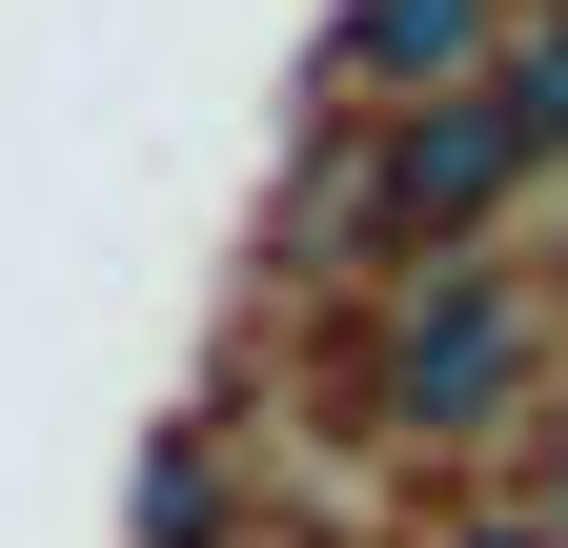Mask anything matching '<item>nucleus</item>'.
Returning a JSON list of instances; mask_svg holds the SVG:
<instances>
[{
    "instance_id": "f257e3e1",
    "label": "nucleus",
    "mask_w": 568,
    "mask_h": 548,
    "mask_svg": "<svg viewBox=\"0 0 568 548\" xmlns=\"http://www.w3.org/2000/svg\"><path fill=\"white\" fill-rule=\"evenodd\" d=\"M528 366H548V305L508 285V264H426V285L366 325V406H386L406 467L508 447V427H528Z\"/></svg>"
},
{
    "instance_id": "f03ea898",
    "label": "nucleus",
    "mask_w": 568,
    "mask_h": 548,
    "mask_svg": "<svg viewBox=\"0 0 568 548\" xmlns=\"http://www.w3.org/2000/svg\"><path fill=\"white\" fill-rule=\"evenodd\" d=\"M508 183H528L508 102H406L386 143H366V244H406V285H426V264H487Z\"/></svg>"
},
{
    "instance_id": "7ed1b4c3",
    "label": "nucleus",
    "mask_w": 568,
    "mask_h": 548,
    "mask_svg": "<svg viewBox=\"0 0 568 548\" xmlns=\"http://www.w3.org/2000/svg\"><path fill=\"white\" fill-rule=\"evenodd\" d=\"M487 61H508V0H345V82L386 122L406 102H487Z\"/></svg>"
},
{
    "instance_id": "39448f33",
    "label": "nucleus",
    "mask_w": 568,
    "mask_h": 548,
    "mask_svg": "<svg viewBox=\"0 0 568 548\" xmlns=\"http://www.w3.org/2000/svg\"><path fill=\"white\" fill-rule=\"evenodd\" d=\"M487 102H508V143H528V163H568V0H548V21H508Z\"/></svg>"
},
{
    "instance_id": "20e7f679",
    "label": "nucleus",
    "mask_w": 568,
    "mask_h": 548,
    "mask_svg": "<svg viewBox=\"0 0 568 548\" xmlns=\"http://www.w3.org/2000/svg\"><path fill=\"white\" fill-rule=\"evenodd\" d=\"M122 528H142V548H244V528H224V406H183V427L142 447V488H122Z\"/></svg>"
},
{
    "instance_id": "0eeeda50",
    "label": "nucleus",
    "mask_w": 568,
    "mask_h": 548,
    "mask_svg": "<svg viewBox=\"0 0 568 548\" xmlns=\"http://www.w3.org/2000/svg\"><path fill=\"white\" fill-rule=\"evenodd\" d=\"M528 528H548V548H568V427H548V467H528Z\"/></svg>"
},
{
    "instance_id": "423d86ee",
    "label": "nucleus",
    "mask_w": 568,
    "mask_h": 548,
    "mask_svg": "<svg viewBox=\"0 0 568 548\" xmlns=\"http://www.w3.org/2000/svg\"><path fill=\"white\" fill-rule=\"evenodd\" d=\"M426 548H548V528L528 508H467V528H426Z\"/></svg>"
}]
</instances>
